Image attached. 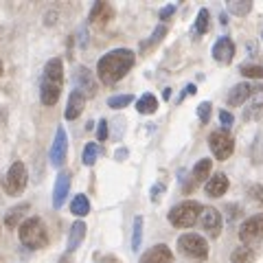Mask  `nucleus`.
<instances>
[{
	"instance_id": "obj_10",
	"label": "nucleus",
	"mask_w": 263,
	"mask_h": 263,
	"mask_svg": "<svg viewBox=\"0 0 263 263\" xmlns=\"http://www.w3.org/2000/svg\"><path fill=\"white\" fill-rule=\"evenodd\" d=\"M200 224L202 228L206 230L211 237H217L219 230H221V213L213 206H206L202 209V215H200Z\"/></svg>"
},
{
	"instance_id": "obj_37",
	"label": "nucleus",
	"mask_w": 263,
	"mask_h": 263,
	"mask_svg": "<svg viewBox=\"0 0 263 263\" xmlns=\"http://www.w3.org/2000/svg\"><path fill=\"white\" fill-rule=\"evenodd\" d=\"M174 13H176V5H167V7H162V9H160V20H169Z\"/></svg>"
},
{
	"instance_id": "obj_26",
	"label": "nucleus",
	"mask_w": 263,
	"mask_h": 263,
	"mask_svg": "<svg viewBox=\"0 0 263 263\" xmlns=\"http://www.w3.org/2000/svg\"><path fill=\"white\" fill-rule=\"evenodd\" d=\"M230 261L233 263H252L254 252H252V248H248V246H239V248L230 254Z\"/></svg>"
},
{
	"instance_id": "obj_33",
	"label": "nucleus",
	"mask_w": 263,
	"mask_h": 263,
	"mask_svg": "<svg viewBox=\"0 0 263 263\" xmlns=\"http://www.w3.org/2000/svg\"><path fill=\"white\" fill-rule=\"evenodd\" d=\"M211 108H213V105H211L209 101H202L200 105H197V117H200L202 123H209V119H211Z\"/></svg>"
},
{
	"instance_id": "obj_2",
	"label": "nucleus",
	"mask_w": 263,
	"mask_h": 263,
	"mask_svg": "<svg viewBox=\"0 0 263 263\" xmlns=\"http://www.w3.org/2000/svg\"><path fill=\"white\" fill-rule=\"evenodd\" d=\"M64 88V64L60 57L51 60L44 66V77H42V86H40V99L44 105H55L60 101Z\"/></svg>"
},
{
	"instance_id": "obj_12",
	"label": "nucleus",
	"mask_w": 263,
	"mask_h": 263,
	"mask_svg": "<svg viewBox=\"0 0 263 263\" xmlns=\"http://www.w3.org/2000/svg\"><path fill=\"white\" fill-rule=\"evenodd\" d=\"M114 18V7L110 3H95L92 11H90V22L95 27H105Z\"/></svg>"
},
{
	"instance_id": "obj_7",
	"label": "nucleus",
	"mask_w": 263,
	"mask_h": 263,
	"mask_svg": "<svg viewBox=\"0 0 263 263\" xmlns=\"http://www.w3.org/2000/svg\"><path fill=\"white\" fill-rule=\"evenodd\" d=\"M209 147L217 160H228L235 152V141L226 129H215L209 136Z\"/></svg>"
},
{
	"instance_id": "obj_32",
	"label": "nucleus",
	"mask_w": 263,
	"mask_h": 263,
	"mask_svg": "<svg viewBox=\"0 0 263 263\" xmlns=\"http://www.w3.org/2000/svg\"><path fill=\"white\" fill-rule=\"evenodd\" d=\"M167 35V27H164V24H158V27L154 29V33H152V37H149V42H145L143 44V48H147V46H154V44H158L160 40Z\"/></svg>"
},
{
	"instance_id": "obj_28",
	"label": "nucleus",
	"mask_w": 263,
	"mask_h": 263,
	"mask_svg": "<svg viewBox=\"0 0 263 263\" xmlns=\"http://www.w3.org/2000/svg\"><path fill=\"white\" fill-rule=\"evenodd\" d=\"M143 243V217L134 219V233H132V250H138Z\"/></svg>"
},
{
	"instance_id": "obj_43",
	"label": "nucleus",
	"mask_w": 263,
	"mask_h": 263,
	"mask_svg": "<svg viewBox=\"0 0 263 263\" xmlns=\"http://www.w3.org/2000/svg\"><path fill=\"white\" fill-rule=\"evenodd\" d=\"M3 72H5V66H3V62H0V77H3Z\"/></svg>"
},
{
	"instance_id": "obj_31",
	"label": "nucleus",
	"mask_w": 263,
	"mask_h": 263,
	"mask_svg": "<svg viewBox=\"0 0 263 263\" xmlns=\"http://www.w3.org/2000/svg\"><path fill=\"white\" fill-rule=\"evenodd\" d=\"M97 156H99V145L97 143H88L84 147V164L86 167H92L97 162Z\"/></svg>"
},
{
	"instance_id": "obj_40",
	"label": "nucleus",
	"mask_w": 263,
	"mask_h": 263,
	"mask_svg": "<svg viewBox=\"0 0 263 263\" xmlns=\"http://www.w3.org/2000/svg\"><path fill=\"white\" fill-rule=\"evenodd\" d=\"M5 121H7V110L0 108V125H5Z\"/></svg>"
},
{
	"instance_id": "obj_29",
	"label": "nucleus",
	"mask_w": 263,
	"mask_h": 263,
	"mask_svg": "<svg viewBox=\"0 0 263 263\" xmlns=\"http://www.w3.org/2000/svg\"><path fill=\"white\" fill-rule=\"evenodd\" d=\"M132 101H134V97H132V95H117V97L108 99V108L121 110V108H125V105H129Z\"/></svg>"
},
{
	"instance_id": "obj_42",
	"label": "nucleus",
	"mask_w": 263,
	"mask_h": 263,
	"mask_svg": "<svg viewBox=\"0 0 263 263\" xmlns=\"http://www.w3.org/2000/svg\"><path fill=\"white\" fill-rule=\"evenodd\" d=\"M60 263H70V257H66V254H64V257L60 259Z\"/></svg>"
},
{
	"instance_id": "obj_24",
	"label": "nucleus",
	"mask_w": 263,
	"mask_h": 263,
	"mask_svg": "<svg viewBox=\"0 0 263 263\" xmlns=\"http://www.w3.org/2000/svg\"><path fill=\"white\" fill-rule=\"evenodd\" d=\"M261 114H263V90L252 97V101H250L248 108H246L243 117L246 119H257V117H261Z\"/></svg>"
},
{
	"instance_id": "obj_15",
	"label": "nucleus",
	"mask_w": 263,
	"mask_h": 263,
	"mask_svg": "<svg viewBox=\"0 0 263 263\" xmlns=\"http://www.w3.org/2000/svg\"><path fill=\"white\" fill-rule=\"evenodd\" d=\"M75 86L84 97H92L97 92V81L92 79L88 68H77L75 72Z\"/></svg>"
},
{
	"instance_id": "obj_19",
	"label": "nucleus",
	"mask_w": 263,
	"mask_h": 263,
	"mask_svg": "<svg viewBox=\"0 0 263 263\" xmlns=\"http://www.w3.org/2000/svg\"><path fill=\"white\" fill-rule=\"evenodd\" d=\"M29 209H31L29 204H18V206H13L11 211H7V217H5L7 228H20L22 217L27 215V211H29Z\"/></svg>"
},
{
	"instance_id": "obj_44",
	"label": "nucleus",
	"mask_w": 263,
	"mask_h": 263,
	"mask_svg": "<svg viewBox=\"0 0 263 263\" xmlns=\"http://www.w3.org/2000/svg\"><path fill=\"white\" fill-rule=\"evenodd\" d=\"M261 37H263V33H261Z\"/></svg>"
},
{
	"instance_id": "obj_5",
	"label": "nucleus",
	"mask_w": 263,
	"mask_h": 263,
	"mask_svg": "<svg viewBox=\"0 0 263 263\" xmlns=\"http://www.w3.org/2000/svg\"><path fill=\"white\" fill-rule=\"evenodd\" d=\"M178 248L184 257L193 259V261H204L209 257V243L204 237L195 235V233H186L178 239Z\"/></svg>"
},
{
	"instance_id": "obj_18",
	"label": "nucleus",
	"mask_w": 263,
	"mask_h": 263,
	"mask_svg": "<svg viewBox=\"0 0 263 263\" xmlns=\"http://www.w3.org/2000/svg\"><path fill=\"white\" fill-rule=\"evenodd\" d=\"M84 237H86V224L81 219H77L70 226V233H68V252H75L79 248V243L84 241Z\"/></svg>"
},
{
	"instance_id": "obj_41",
	"label": "nucleus",
	"mask_w": 263,
	"mask_h": 263,
	"mask_svg": "<svg viewBox=\"0 0 263 263\" xmlns=\"http://www.w3.org/2000/svg\"><path fill=\"white\" fill-rule=\"evenodd\" d=\"M123 158H127V149H119L117 152V160H123Z\"/></svg>"
},
{
	"instance_id": "obj_4",
	"label": "nucleus",
	"mask_w": 263,
	"mask_h": 263,
	"mask_svg": "<svg viewBox=\"0 0 263 263\" xmlns=\"http://www.w3.org/2000/svg\"><path fill=\"white\" fill-rule=\"evenodd\" d=\"M200 215H202V204L195 200H186L171 209L169 221H171V226H176V228H191L193 224H197Z\"/></svg>"
},
{
	"instance_id": "obj_30",
	"label": "nucleus",
	"mask_w": 263,
	"mask_h": 263,
	"mask_svg": "<svg viewBox=\"0 0 263 263\" xmlns=\"http://www.w3.org/2000/svg\"><path fill=\"white\" fill-rule=\"evenodd\" d=\"M239 72L243 77H252V79H263V66L259 64H243Z\"/></svg>"
},
{
	"instance_id": "obj_20",
	"label": "nucleus",
	"mask_w": 263,
	"mask_h": 263,
	"mask_svg": "<svg viewBox=\"0 0 263 263\" xmlns=\"http://www.w3.org/2000/svg\"><path fill=\"white\" fill-rule=\"evenodd\" d=\"M250 95H252L250 84H237V86L228 92V105H241Z\"/></svg>"
},
{
	"instance_id": "obj_3",
	"label": "nucleus",
	"mask_w": 263,
	"mask_h": 263,
	"mask_svg": "<svg viewBox=\"0 0 263 263\" xmlns=\"http://www.w3.org/2000/svg\"><path fill=\"white\" fill-rule=\"evenodd\" d=\"M18 237L20 241L27 246V248H44V246L48 243V233H46V226L42 224V219L40 217H29L24 219L20 228H18Z\"/></svg>"
},
{
	"instance_id": "obj_39",
	"label": "nucleus",
	"mask_w": 263,
	"mask_h": 263,
	"mask_svg": "<svg viewBox=\"0 0 263 263\" xmlns=\"http://www.w3.org/2000/svg\"><path fill=\"white\" fill-rule=\"evenodd\" d=\"M197 92V90H195V86L193 84H189L186 88H184V92H182V97H186V95H195Z\"/></svg>"
},
{
	"instance_id": "obj_8",
	"label": "nucleus",
	"mask_w": 263,
	"mask_h": 263,
	"mask_svg": "<svg viewBox=\"0 0 263 263\" xmlns=\"http://www.w3.org/2000/svg\"><path fill=\"white\" fill-rule=\"evenodd\" d=\"M66 154H68V134H66L64 127H57L53 145H51V152H48V158H51L53 167H57V169L62 167L64 160H66Z\"/></svg>"
},
{
	"instance_id": "obj_38",
	"label": "nucleus",
	"mask_w": 263,
	"mask_h": 263,
	"mask_svg": "<svg viewBox=\"0 0 263 263\" xmlns=\"http://www.w3.org/2000/svg\"><path fill=\"white\" fill-rule=\"evenodd\" d=\"M164 191V184H156L152 189V200H160V193Z\"/></svg>"
},
{
	"instance_id": "obj_11",
	"label": "nucleus",
	"mask_w": 263,
	"mask_h": 263,
	"mask_svg": "<svg viewBox=\"0 0 263 263\" xmlns=\"http://www.w3.org/2000/svg\"><path fill=\"white\" fill-rule=\"evenodd\" d=\"M235 57V44L230 37H219L215 44H213V60L217 64H230Z\"/></svg>"
},
{
	"instance_id": "obj_36",
	"label": "nucleus",
	"mask_w": 263,
	"mask_h": 263,
	"mask_svg": "<svg viewBox=\"0 0 263 263\" xmlns=\"http://www.w3.org/2000/svg\"><path fill=\"white\" fill-rule=\"evenodd\" d=\"M219 123H221V125H224V127H230V125H233V123H235V117H233V114H230V112L221 110V112H219Z\"/></svg>"
},
{
	"instance_id": "obj_35",
	"label": "nucleus",
	"mask_w": 263,
	"mask_h": 263,
	"mask_svg": "<svg viewBox=\"0 0 263 263\" xmlns=\"http://www.w3.org/2000/svg\"><path fill=\"white\" fill-rule=\"evenodd\" d=\"M97 138L99 141H105V138H108V121H103L101 119V123H99V127H97Z\"/></svg>"
},
{
	"instance_id": "obj_16",
	"label": "nucleus",
	"mask_w": 263,
	"mask_h": 263,
	"mask_svg": "<svg viewBox=\"0 0 263 263\" xmlns=\"http://www.w3.org/2000/svg\"><path fill=\"white\" fill-rule=\"evenodd\" d=\"M84 103H86V97L81 95L79 90H72L68 97V103H66V110H64L66 121H75L79 114L84 112Z\"/></svg>"
},
{
	"instance_id": "obj_27",
	"label": "nucleus",
	"mask_w": 263,
	"mask_h": 263,
	"mask_svg": "<svg viewBox=\"0 0 263 263\" xmlns=\"http://www.w3.org/2000/svg\"><path fill=\"white\" fill-rule=\"evenodd\" d=\"M228 11L233 15H248L252 11V3H250V0H230V3H228Z\"/></svg>"
},
{
	"instance_id": "obj_9",
	"label": "nucleus",
	"mask_w": 263,
	"mask_h": 263,
	"mask_svg": "<svg viewBox=\"0 0 263 263\" xmlns=\"http://www.w3.org/2000/svg\"><path fill=\"white\" fill-rule=\"evenodd\" d=\"M239 239L243 243H254L263 239V213L248 217L239 228Z\"/></svg>"
},
{
	"instance_id": "obj_34",
	"label": "nucleus",
	"mask_w": 263,
	"mask_h": 263,
	"mask_svg": "<svg viewBox=\"0 0 263 263\" xmlns=\"http://www.w3.org/2000/svg\"><path fill=\"white\" fill-rule=\"evenodd\" d=\"M248 193H250V197H252L254 202L263 204V186H261V184H252V186L248 189Z\"/></svg>"
},
{
	"instance_id": "obj_22",
	"label": "nucleus",
	"mask_w": 263,
	"mask_h": 263,
	"mask_svg": "<svg viewBox=\"0 0 263 263\" xmlns=\"http://www.w3.org/2000/svg\"><path fill=\"white\" fill-rule=\"evenodd\" d=\"M136 110L141 112V114H154L156 110H158V99H156L152 92H145L136 101Z\"/></svg>"
},
{
	"instance_id": "obj_6",
	"label": "nucleus",
	"mask_w": 263,
	"mask_h": 263,
	"mask_svg": "<svg viewBox=\"0 0 263 263\" xmlns=\"http://www.w3.org/2000/svg\"><path fill=\"white\" fill-rule=\"evenodd\" d=\"M27 182H29L27 167H24V162L15 160L9 167V171H7V178H5V191H7V195H20L24 189H27Z\"/></svg>"
},
{
	"instance_id": "obj_23",
	"label": "nucleus",
	"mask_w": 263,
	"mask_h": 263,
	"mask_svg": "<svg viewBox=\"0 0 263 263\" xmlns=\"http://www.w3.org/2000/svg\"><path fill=\"white\" fill-rule=\"evenodd\" d=\"M211 169H213V160L211 158L197 160L195 167H193V180H195V182H204V180L211 176Z\"/></svg>"
},
{
	"instance_id": "obj_17",
	"label": "nucleus",
	"mask_w": 263,
	"mask_h": 263,
	"mask_svg": "<svg viewBox=\"0 0 263 263\" xmlns=\"http://www.w3.org/2000/svg\"><path fill=\"white\" fill-rule=\"evenodd\" d=\"M228 191V178L224 174H215L213 178H209L206 182V193L211 197H221Z\"/></svg>"
},
{
	"instance_id": "obj_13",
	"label": "nucleus",
	"mask_w": 263,
	"mask_h": 263,
	"mask_svg": "<svg viewBox=\"0 0 263 263\" xmlns=\"http://www.w3.org/2000/svg\"><path fill=\"white\" fill-rule=\"evenodd\" d=\"M70 191V174H62L57 176L55 180V189H53V206L55 209H62L64 202H66V195Z\"/></svg>"
},
{
	"instance_id": "obj_1",
	"label": "nucleus",
	"mask_w": 263,
	"mask_h": 263,
	"mask_svg": "<svg viewBox=\"0 0 263 263\" xmlns=\"http://www.w3.org/2000/svg\"><path fill=\"white\" fill-rule=\"evenodd\" d=\"M136 55L129 48H114V51L105 53L97 64V77L103 81V84H117L123 77L127 75L134 66Z\"/></svg>"
},
{
	"instance_id": "obj_21",
	"label": "nucleus",
	"mask_w": 263,
	"mask_h": 263,
	"mask_svg": "<svg viewBox=\"0 0 263 263\" xmlns=\"http://www.w3.org/2000/svg\"><path fill=\"white\" fill-rule=\"evenodd\" d=\"M70 213L75 217H86L88 213H90V200L84 195V193H79L72 197V202H70Z\"/></svg>"
},
{
	"instance_id": "obj_25",
	"label": "nucleus",
	"mask_w": 263,
	"mask_h": 263,
	"mask_svg": "<svg viewBox=\"0 0 263 263\" xmlns=\"http://www.w3.org/2000/svg\"><path fill=\"white\" fill-rule=\"evenodd\" d=\"M209 24H211L209 9H200V13H197V20H195V27H193V33H195V35H204V33L209 31Z\"/></svg>"
},
{
	"instance_id": "obj_14",
	"label": "nucleus",
	"mask_w": 263,
	"mask_h": 263,
	"mask_svg": "<svg viewBox=\"0 0 263 263\" xmlns=\"http://www.w3.org/2000/svg\"><path fill=\"white\" fill-rule=\"evenodd\" d=\"M171 261H174V254H171L169 246L164 243L154 246L152 250H147L141 257V263H171Z\"/></svg>"
}]
</instances>
